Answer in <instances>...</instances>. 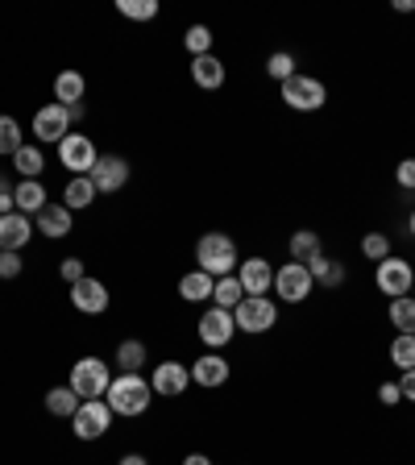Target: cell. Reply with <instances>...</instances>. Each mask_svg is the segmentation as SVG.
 I'll return each mask as SVG.
<instances>
[{
    "instance_id": "5b68a950",
    "label": "cell",
    "mask_w": 415,
    "mask_h": 465,
    "mask_svg": "<svg viewBox=\"0 0 415 465\" xmlns=\"http://www.w3.org/2000/svg\"><path fill=\"white\" fill-rule=\"evenodd\" d=\"M324 100H329V87L320 84L316 75L295 71V75L282 84V104L295 108V113H320V108H324Z\"/></svg>"
},
{
    "instance_id": "836d02e7",
    "label": "cell",
    "mask_w": 415,
    "mask_h": 465,
    "mask_svg": "<svg viewBox=\"0 0 415 465\" xmlns=\"http://www.w3.org/2000/svg\"><path fill=\"white\" fill-rule=\"evenodd\" d=\"M361 253H366L370 262H387L390 258V237L387 232H366V237H361Z\"/></svg>"
},
{
    "instance_id": "d590c367",
    "label": "cell",
    "mask_w": 415,
    "mask_h": 465,
    "mask_svg": "<svg viewBox=\"0 0 415 465\" xmlns=\"http://www.w3.org/2000/svg\"><path fill=\"white\" fill-rule=\"evenodd\" d=\"M116 9L125 13L129 21H154L158 17V0H121Z\"/></svg>"
},
{
    "instance_id": "cb8c5ba5",
    "label": "cell",
    "mask_w": 415,
    "mask_h": 465,
    "mask_svg": "<svg viewBox=\"0 0 415 465\" xmlns=\"http://www.w3.org/2000/svg\"><path fill=\"white\" fill-rule=\"evenodd\" d=\"M212 287H216V279L203 271H187L183 279H179V295H183L187 303H208L212 300Z\"/></svg>"
},
{
    "instance_id": "ffe728a7",
    "label": "cell",
    "mask_w": 415,
    "mask_h": 465,
    "mask_svg": "<svg viewBox=\"0 0 415 465\" xmlns=\"http://www.w3.org/2000/svg\"><path fill=\"white\" fill-rule=\"evenodd\" d=\"M96 183H92V174H71L67 187H63V203H67L71 213H84V208H92L96 203Z\"/></svg>"
},
{
    "instance_id": "bcb514c9",
    "label": "cell",
    "mask_w": 415,
    "mask_h": 465,
    "mask_svg": "<svg viewBox=\"0 0 415 465\" xmlns=\"http://www.w3.org/2000/svg\"><path fill=\"white\" fill-rule=\"evenodd\" d=\"M411 300H415V282H411Z\"/></svg>"
},
{
    "instance_id": "4fadbf2b",
    "label": "cell",
    "mask_w": 415,
    "mask_h": 465,
    "mask_svg": "<svg viewBox=\"0 0 415 465\" xmlns=\"http://www.w3.org/2000/svg\"><path fill=\"white\" fill-rule=\"evenodd\" d=\"M92 183H96L100 195H113L129 183V163L121 154H100L96 166H92Z\"/></svg>"
},
{
    "instance_id": "f6af8a7d",
    "label": "cell",
    "mask_w": 415,
    "mask_h": 465,
    "mask_svg": "<svg viewBox=\"0 0 415 465\" xmlns=\"http://www.w3.org/2000/svg\"><path fill=\"white\" fill-rule=\"evenodd\" d=\"M407 229H411V237H415V213H411V216H407Z\"/></svg>"
},
{
    "instance_id": "4316f807",
    "label": "cell",
    "mask_w": 415,
    "mask_h": 465,
    "mask_svg": "<svg viewBox=\"0 0 415 465\" xmlns=\"http://www.w3.org/2000/svg\"><path fill=\"white\" fill-rule=\"evenodd\" d=\"M42 403H46V411H50V416H58V420H71V416H75V411H79V403H84V399H79L71 387H50Z\"/></svg>"
},
{
    "instance_id": "4dcf8cb0",
    "label": "cell",
    "mask_w": 415,
    "mask_h": 465,
    "mask_svg": "<svg viewBox=\"0 0 415 465\" xmlns=\"http://www.w3.org/2000/svg\"><path fill=\"white\" fill-rule=\"evenodd\" d=\"M390 324H395V332H411L415 337V300L411 295L390 300Z\"/></svg>"
},
{
    "instance_id": "e575fe53",
    "label": "cell",
    "mask_w": 415,
    "mask_h": 465,
    "mask_svg": "<svg viewBox=\"0 0 415 465\" xmlns=\"http://www.w3.org/2000/svg\"><path fill=\"white\" fill-rule=\"evenodd\" d=\"M266 75L279 79V84H287L291 75H295V54H287V50H279V54L266 58Z\"/></svg>"
},
{
    "instance_id": "f1b7e54d",
    "label": "cell",
    "mask_w": 415,
    "mask_h": 465,
    "mask_svg": "<svg viewBox=\"0 0 415 465\" xmlns=\"http://www.w3.org/2000/svg\"><path fill=\"white\" fill-rule=\"evenodd\" d=\"M242 300H245V291H242V279H237V274H224V279H216V287H212V303H216V308L232 312Z\"/></svg>"
},
{
    "instance_id": "ba28073f",
    "label": "cell",
    "mask_w": 415,
    "mask_h": 465,
    "mask_svg": "<svg viewBox=\"0 0 415 465\" xmlns=\"http://www.w3.org/2000/svg\"><path fill=\"white\" fill-rule=\"evenodd\" d=\"M374 282H378V291H382L387 300H403V295H411V282H415L411 262H407V258H395V253H390L387 262H378Z\"/></svg>"
},
{
    "instance_id": "7c38bea8",
    "label": "cell",
    "mask_w": 415,
    "mask_h": 465,
    "mask_svg": "<svg viewBox=\"0 0 415 465\" xmlns=\"http://www.w3.org/2000/svg\"><path fill=\"white\" fill-rule=\"evenodd\" d=\"M150 387L163 399H179L192 387V366H183V361H163V366H154V374H150Z\"/></svg>"
},
{
    "instance_id": "7bdbcfd3",
    "label": "cell",
    "mask_w": 415,
    "mask_h": 465,
    "mask_svg": "<svg viewBox=\"0 0 415 465\" xmlns=\"http://www.w3.org/2000/svg\"><path fill=\"white\" fill-rule=\"evenodd\" d=\"M116 465H150V461H145L142 453H125V457H121V461H116Z\"/></svg>"
},
{
    "instance_id": "83f0119b",
    "label": "cell",
    "mask_w": 415,
    "mask_h": 465,
    "mask_svg": "<svg viewBox=\"0 0 415 465\" xmlns=\"http://www.w3.org/2000/svg\"><path fill=\"white\" fill-rule=\"evenodd\" d=\"M287 250H291V262H303V266H308V262L316 258V253H324V250H320V232H311V229L291 232Z\"/></svg>"
},
{
    "instance_id": "ab89813d",
    "label": "cell",
    "mask_w": 415,
    "mask_h": 465,
    "mask_svg": "<svg viewBox=\"0 0 415 465\" xmlns=\"http://www.w3.org/2000/svg\"><path fill=\"white\" fill-rule=\"evenodd\" d=\"M58 274L67 282H79V279H87V271H84V262L79 258H63V266H58Z\"/></svg>"
},
{
    "instance_id": "1f68e13d",
    "label": "cell",
    "mask_w": 415,
    "mask_h": 465,
    "mask_svg": "<svg viewBox=\"0 0 415 465\" xmlns=\"http://www.w3.org/2000/svg\"><path fill=\"white\" fill-rule=\"evenodd\" d=\"M390 366L415 370V337L411 332H399V337L390 341Z\"/></svg>"
},
{
    "instance_id": "f35d334b",
    "label": "cell",
    "mask_w": 415,
    "mask_h": 465,
    "mask_svg": "<svg viewBox=\"0 0 415 465\" xmlns=\"http://www.w3.org/2000/svg\"><path fill=\"white\" fill-rule=\"evenodd\" d=\"M378 403H382V407H399V403H403L399 382H382V387H378Z\"/></svg>"
},
{
    "instance_id": "9a60e30c",
    "label": "cell",
    "mask_w": 415,
    "mask_h": 465,
    "mask_svg": "<svg viewBox=\"0 0 415 465\" xmlns=\"http://www.w3.org/2000/svg\"><path fill=\"white\" fill-rule=\"evenodd\" d=\"M229 374H232V366L221 358V353H203V358H195L192 361V382L195 387H203V391H216V387H224L229 382Z\"/></svg>"
},
{
    "instance_id": "74e56055",
    "label": "cell",
    "mask_w": 415,
    "mask_h": 465,
    "mask_svg": "<svg viewBox=\"0 0 415 465\" xmlns=\"http://www.w3.org/2000/svg\"><path fill=\"white\" fill-rule=\"evenodd\" d=\"M395 183L403 187V192H415V158H403V163L395 166Z\"/></svg>"
},
{
    "instance_id": "484cf974",
    "label": "cell",
    "mask_w": 415,
    "mask_h": 465,
    "mask_svg": "<svg viewBox=\"0 0 415 465\" xmlns=\"http://www.w3.org/2000/svg\"><path fill=\"white\" fill-rule=\"evenodd\" d=\"M13 171L21 174V179H42V171H46V154H42V145H21L17 154H13Z\"/></svg>"
},
{
    "instance_id": "603a6c76",
    "label": "cell",
    "mask_w": 415,
    "mask_h": 465,
    "mask_svg": "<svg viewBox=\"0 0 415 465\" xmlns=\"http://www.w3.org/2000/svg\"><path fill=\"white\" fill-rule=\"evenodd\" d=\"M145 361H150L145 341H121V345H116V361H113V366L121 370V374H142Z\"/></svg>"
},
{
    "instance_id": "3957f363",
    "label": "cell",
    "mask_w": 415,
    "mask_h": 465,
    "mask_svg": "<svg viewBox=\"0 0 415 465\" xmlns=\"http://www.w3.org/2000/svg\"><path fill=\"white\" fill-rule=\"evenodd\" d=\"M108 382H113L108 361L96 358V353H87V358H79L75 366H71V382H67V387L75 391L79 399H104L108 395Z\"/></svg>"
},
{
    "instance_id": "8d00e7d4",
    "label": "cell",
    "mask_w": 415,
    "mask_h": 465,
    "mask_svg": "<svg viewBox=\"0 0 415 465\" xmlns=\"http://www.w3.org/2000/svg\"><path fill=\"white\" fill-rule=\"evenodd\" d=\"M21 271H25V262H21V253L0 250V279H17Z\"/></svg>"
},
{
    "instance_id": "d6986e66",
    "label": "cell",
    "mask_w": 415,
    "mask_h": 465,
    "mask_svg": "<svg viewBox=\"0 0 415 465\" xmlns=\"http://www.w3.org/2000/svg\"><path fill=\"white\" fill-rule=\"evenodd\" d=\"M13 203H17V213L25 216H38L42 208H46V183L42 179H21L17 187H13Z\"/></svg>"
},
{
    "instance_id": "9c48e42d",
    "label": "cell",
    "mask_w": 415,
    "mask_h": 465,
    "mask_svg": "<svg viewBox=\"0 0 415 465\" xmlns=\"http://www.w3.org/2000/svg\"><path fill=\"white\" fill-rule=\"evenodd\" d=\"M29 134L38 137V145H58L63 137L71 134V108L42 104L38 113H34V125H29Z\"/></svg>"
},
{
    "instance_id": "b9f144b4",
    "label": "cell",
    "mask_w": 415,
    "mask_h": 465,
    "mask_svg": "<svg viewBox=\"0 0 415 465\" xmlns=\"http://www.w3.org/2000/svg\"><path fill=\"white\" fill-rule=\"evenodd\" d=\"M183 465H216V461H212L208 453H187V457H183Z\"/></svg>"
},
{
    "instance_id": "8fae6325",
    "label": "cell",
    "mask_w": 415,
    "mask_h": 465,
    "mask_svg": "<svg viewBox=\"0 0 415 465\" xmlns=\"http://www.w3.org/2000/svg\"><path fill=\"white\" fill-rule=\"evenodd\" d=\"M232 332H237V320H232V312H224V308H208L200 316V341H203V349H212V353H221L224 345L232 341Z\"/></svg>"
},
{
    "instance_id": "d6a6232c",
    "label": "cell",
    "mask_w": 415,
    "mask_h": 465,
    "mask_svg": "<svg viewBox=\"0 0 415 465\" xmlns=\"http://www.w3.org/2000/svg\"><path fill=\"white\" fill-rule=\"evenodd\" d=\"M212 38H216V34H212L208 25H192V29L183 34V42H187V50H192V58L212 54Z\"/></svg>"
},
{
    "instance_id": "5bb4252c",
    "label": "cell",
    "mask_w": 415,
    "mask_h": 465,
    "mask_svg": "<svg viewBox=\"0 0 415 465\" xmlns=\"http://www.w3.org/2000/svg\"><path fill=\"white\" fill-rule=\"evenodd\" d=\"M71 303H75V312H84V316H104L108 312V287L87 274V279L71 282Z\"/></svg>"
},
{
    "instance_id": "6da1fadb",
    "label": "cell",
    "mask_w": 415,
    "mask_h": 465,
    "mask_svg": "<svg viewBox=\"0 0 415 465\" xmlns=\"http://www.w3.org/2000/svg\"><path fill=\"white\" fill-rule=\"evenodd\" d=\"M108 407H113V416H145L150 411V403H154V387H150V378L142 374H113V382H108Z\"/></svg>"
},
{
    "instance_id": "52a82bcc",
    "label": "cell",
    "mask_w": 415,
    "mask_h": 465,
    "mask_svg": "<svg viewBox=\"0 0 415 465\" xmlns=\"http://www.w3.org/2000/svg\"><path fill=\"white\" fill-rule=\"evenodd\" d=\"M113 407L104 403V399H84L79 403V411L71 416V428H75L79 440H100V436L113 432Z\"/></svg>"
},
{
    "instance_id": "8992f818",
    "label": "cell",
    "mask_w": 415,
    "mask_h": 465,
    "mask_svg": "<svg viewBox=\"0 0 415 465\" xmlns=\"http://www.w3.org/2000/svg\"><path fill=\"white\" fill-rule=\"evenodd\" d=\"M311 291H316V279H311V271L303 262H287V266L274 271V295L282 303H308Z\"/></svg>"
},
{
    "instance_id": "7a4b0ae2",
    "label": "cell",
    "mask_w": 415,
    "mask_h": 465,
    "mask_svg": "<svg viewBox=\"0 0 415 465\" xmlns=\"http://www.w3.org/2000/svg\"><path fill=\"white\" fill-rule=\"evenodd\" d=\"M195 271L224 279V274H237V242L229 232H203L195 242Z\"/></svg>"
},
{
    "instance_id": "ac0fdd59",
    "label": "cell",
    "mask_w": 415,
    "mask_h": 465,
    "mask_svg": "<svg viewBox=\"0 0 415 465\" xmlns=\"http://www.w3.org/2000/svg\"><path fill=\"white\" fill-rule=\"evenodd\" d=\"M71 216H75V213H71L67 203H46V208L34 216V229H38L42 237H50V242H58V237H67L71 224H75Z\"/></svg>"
},
{
    "instance_id": "e0dca14e",
    "label": "cell",
    "mask_w": 415,
    "mask_h": 465,
    "mask_svg": "<svg viewBox=\"0 0 415 465\" xmlns=\"http://www.w3.org/2000/svg\"><path fill=\"white\" fill-rule=\"evenodd\" d=\"M29 237H34V221H29L25 213H9V216H0V250L21 253V250L29 245Z\"/></svg>"
},
{
    "instance_id": "d4e9b609",
    "label": "cell",
    "mask_w": 415,
    "mask_h": 465,
    "mask_svg": "<svg viewBox=\"0 0 415 465\" xmlns=\"http://www.w3.org/2000/svg\"><path fill=\"white\" fill-rule=\"evenodd\" d=\"M311 279H316V287H341L345 282V266H341L337 258H329V253H316V258L308 262Z\"/></svg>"
},
{
    "instance_id": "60d3db41",
    "label": "cell",
    "mask_w": 415,
    "mask_h": 465,
    "mask_svg": "<svg viewBox=\"0 0 415 465\" xmlns=\"http://www.w3.org/2000/svg\"><path fill=\"white\" fill-rule=\"evenodd\" d=\"M399 391H403L407 403H415V370H403V374H399Z\"/></svg>"
},
{
    "instance_id": "ee69618b",
    "label": "cell",
    "mask_w": 415,
    "mask_h": 465,
    "mask_svg": "<svg viewBox=\"0 0 415 465\" xmlns=\"http://www.w3.org/2000/svg\"><path fill=\"white\" fill-rule=\"evenodd\" d=\"M395 13H415V0H395Z\"/></svg>"
},
{
    "instance_id": "277c9868",
    "label": "cell",
    "mask_w": 415,
    "mask_h": 465,
    "mask_svg": "<svg viewBox=\"0 0 415 465\" xmlns=\"http://www.w3.org/2000/svg\"><path fill=\"white\" fill-rule=\"evenodd\" d=\"M232 320H237V332H250V337H262L279 324V303L266 300V295H245L237 308H232Z\"/></svg>"
},
{
    "instance_id": "30bf717a",
    "label": "cell",
    "mask_w": 415,
    "mask_h": 465,
    "mask_svg": "<svg viewBox=\"0 0 415 465\" xmlns=\"http://www.w3.org/2000/svg\"><path fill=\"white\" fill-rule=\"evenodd\" d=\"M96 158H100V150L87 134H67L63 142H58V163L67 166L71 174H92Z\"/></svg>"
},
{
    "instance_id": "2e32d148",
    "label": "cell",
    "mask_w": 415,
    "mask_h": 465,
    "mask_svg": "<svg viewBox=\"0 0 415 465\" xmlns=\"http://www.w3.org/2000/svg\"><path fill=\"white\" fill-rule=\"evenodd\" d=\"M237 279H242V291L245 295H266L274 287V266L266 258H245L237 266Z\"/></svg>"
},
{
    "instance_id": "44dd1931",
    "label": "cell",
    "mask_w": 415,
    "mask_h": 465,
    "mask_svg": "<svg viewBox=\"0 0 415 465\" xmlns=\"http://www.w3.org/2000/svg\"><path fill=\"white\" fill-rule=\"evenodd\" d=\"M84 92H87V79L79 75L75 67H71V71H58V75H54V104L75 108L79 100H84Z\"/></svg>"
},
{
    "instance_id": "7402d4cb",
    "label": "cell",
    "mask_w": 415,
    "mask_h": 465,
    "mask_svg": "<svg viewBox=\"0 0 415 465\" xmlns=\"http://www.w3.org/2000/svg\"><path fill=\"white\" fill-rule=\"evenodd\" d=\"M192 79H195V87H203V92H216V87L224 84V63L216 54L192 58Z\"/></svg>"
},
{
    "instance_id": "f546056e",
    "label": "cell",
    "mask_w": 415,
    "mask_h": 465,
    "mask_svg": "<svg viewBox=\"0 0 415 465\" xmlns=\"http://www.w3.org/2000/svg\"><path fill=\"white\" fill-rule=\"evenodd\" d=\"M21 145H25V137H21L17 116H5V113H0V158H13Z\"/></svg>"
}]
</instances>
